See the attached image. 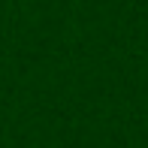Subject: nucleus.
Here are the masks:
<instances>
[]
</instances>
